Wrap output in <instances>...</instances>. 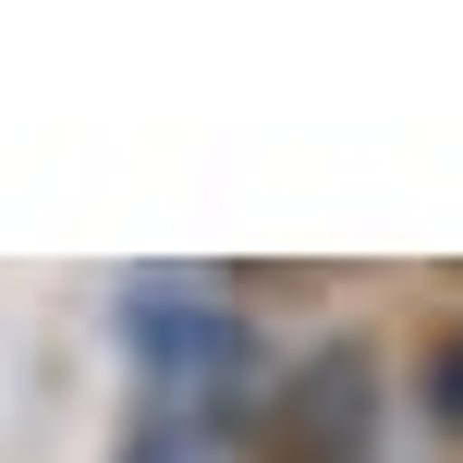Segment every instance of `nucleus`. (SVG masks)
<instances>
[{"label":"nucleus","mask_w":463,"mask_h":463,"mask_svg":"<svg viewBox=\"0 0 463 463\" xmlns=\"http://www.w3.org/2000/svg\"><path fill=\"white\" fill-rule=\"evenodd\" d=\"M122 354H135V415H256V391H269L256 317L208 280L146 269L122 293Z\"/></svg>","instance_id":"nucleus-1"},{"label":"nucleus","mask_w":463,"mask_h":463,"mask_svg":"<svg viewBox=\"0 0 463 463\" xmlns=\"http://www.w3.org/2000/svg\"><path fill=\"white\" fill-rule=\"evenodd\" d=\"M378 439H391V366H378V342H317L305 366H280L256 391V427H244L256 463H378Z\"/></svg>","instance_id":"nucleus-2"},{"label":"nucleus","mask_w":463,"mask_h":463,"mask_svg":"<svg viewBox=\"0 0 463 463\" xmlns=\"http://www.w3.org/2000/svg\"><path fill=\"white\" fill-rule=\"evenodd\" d=\"M244 427L256 415H135L122 427V463H256Z\"/></svg>","instance_id":"nucleus-3"},{"label":"nucleus","mask_w":463,"mask_h":463,"mask_svg":"<svg viewBox=\"0 0 463 463\" xmlns=\"http://www.w3.org/2000/svg\"><path fill=\"white\" fill-rule=\"evenodd\" d=\"M427 415H439V427H463V317L427 342Z\"/></svg>","instance_id":"nucleus-4"}]
</instances>
